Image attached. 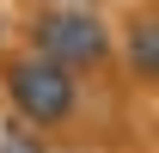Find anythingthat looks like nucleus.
<instances>
[{"label": "nucleus", "instance_id": "nucleus-2", "mask_svg": "<svg viewBox=\"0 0 159 153\" xmlns=\"http://www.w3.org/2000/svg\"><path fill=\"white\" fill-rule=\"evenodd\" d=\"M104 49H110V31H104L86 6H74V12H49V19H37V55L55 61V67H92V61H104Z\"/></svg>", "mask_w": 159, "mask_h": 153}, {"label": "nucleus", "instance_id": "nucleus-1", "mask_svg": "<svg viewBox=\"0 0 159 153\" xmlns=\"http://www.w3.org/2000/svg\"><path fill=\"white\" fill-rule=\"evenodd\" d=\"M6 98H12V110H19L25 123L49 129V123H67V116H74L80 80L67 74V67H55V61H43V55H25V61L6 67Z\"/></svg>", "mask_w": 159, "mask_h": 153}, {"label": "nucleus", "instance_id": "nucleus-3", "mask_svg": "<svg viewBox=\"0 0 159 153\" xmlns=\"http://www.w3.org/2000/svg\"><path fill=\"white\" fill-rule=\"evenodd\" d=\"M129 61H135V74H141V80H153V74H159V25H153V19H141L135 31H129Z\"/></svg>", "mask_w": 159, "mask_h": 153}, {"label": "nucleus", "instance_id": "nucleus-4", "mask_svg": "<svg viewBox=\"0 0 159 153\" xmlns=\"http://www.w3.org/2000/svg\"><path fill=\"white\" fill-rule=\"evenodd\" d=\"M0 153H43V147H37V135H25V129H6V135H0Z\"/></svg>", "mask_w": 159, "mask_h": 153}]
</instances>
